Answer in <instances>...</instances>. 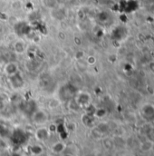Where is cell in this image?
Segmentation results:
<instances>
[{"label": "cell", "mask_w": 154, "mask_h": 156, "mask_svg": "<svg viewBox=\"0 0 154 156\" xmlns=\"http://www.w3.org/2000/svg\"><path fill=\"white\" fill-rule=\"evenodd\" d=\"M21 7H22V3H21V1H19V0H17V1H14L12 3V8L15 9V10L20 9Z\"/></svg>", "instance_id": "obj_8"}, {"label": "cell", "mask_w": 154, "mask_h": 156, "mask_svg": "<svg viewBox=\"0 0 154 156\" xmlns=\"http://www.w3.org/2000/svg\"><path fill=\"white\" fill-rule=\"evenodd\" d=\"M64 149H65V146H64V144L63 142H56L52 147L53 151L55 152V153H60V152L64 151Z\"/></svg>", "instance_id": "obj_7"}, {"label": "cell", "mask_w": 154, "mask_h": 156, "mask_svg": "<svg viewBox=\"0 0 154 156\" xmlns=\"http://www.w3.org/2000/svg\"><path fill=\"white\" fill-rule=\"evenodd\" d=\"M10 77V83L12 84V86L16 89L21 88L24 85V80L23 77L21 76V75L17 72V74L9 76Z\"/></svg>", "instance_id": "obj_1"}, {"label": "cell", "mask_w": 154, "mask_h": 156, "mask_svg": "<svg viewBox=\"0 0 154 156\" xmlns=\"http://www.w3.org/2000/svg\"><path fill=\"white\" fill-rule=\"evenodd\" d=\"M36 139L40 140V141H45L48 138L49 136V132L47 131V129L46 128H40L36 131Z\"/></svg>", "instance_id": "obj_4"}, {"label": "cell", "mask_w": 154, "mask_h": 156, "mask_svg": "<svg viewBox=\"0 0 154 156\" xmlns=\"http://www.w3.org/2000/svg\"><path fill=\"white\" fill-rule=\"evenodd\" d=\"M13 156H21V155L18 154V153H15V154H13Z\"/></svg>", "instance_id": "obj_10"}, {"label": "cell", "mask_w": 154, "mask_h": 156, "mask_svg": "<svg viewBox=\"0 0 154 156\" xmlns=\"http://www.w3.org/2000/svg\"><path fill=\"white\" fill-rule=\"evenodd\" d=\"M33 120L36 123L41 124V123H44L45 122H46L47 115L43 111H36L33 115Z\"/></svg>", "instance_id": "obj_2"}, {"label": "cell", "mask_w": 154, "mask_h": 156, "mask_svg": "<svg viewBox=\"0 0 154 156\" xmlns=\"http://www.w3.org/2000/svg\"><path fill=\"white\" fill-rule=\"evenodd\" d=\"M87 63H88L89 65H93V64L95 63V58H94L93 56H90V57H88V59H87Z\"/></svg>", "instance_id": "obj_9"}, {"label": "cell", "mask_w": 154, "mask_h": 156, "mask_svg": "<svg viewBox=\"0 0 154 156\" xmlns=\"http://www.w3.org/2000/svg\"><path fill=\"white\" fill-rule=\"evenodd\" d=\"M5 71H6V73H7L9 76H11V75L17 74V73L18 72L17 64H15V63H13V62L8 63L7 65H6V67H5Z\"/></svg>", "instance_id": "obj_3"}, {"label": "cell", "mask_w": 154, "mask_h": 156, "mask_svg": "<svg viewBox=\"0 0 154 156\" xmlns=\"http://www.w3.org/2000/svg\"><path fill=\"white\" fill-rule=\"evenodd\" d=\"M89 100H90L89 94H88L87 93H82V94L79 95V98L77 99L76 102H77V103L79 104V106H81V105H84V104L88 103Z\"/></svg>", "instance_id": "obj_6"}, {"label": "cell", "mask_w": 154, "mask_h": 156, "mask_svg": "<svg viewBox=\"0 0 154 156\" xmlns=\"http://www.w3.org/2000/svg\"><path fill=\"white\" fill-rule=\"evenodd\" d=\"M64 156H73L72 154H64Z\"/></svg>", "instance_id": "obj_11"}, {"label": "cell", "mask_w": 154, "mask_h": 156, "mask_svg": "<svg viewBox=\"0 0 154 156\" xmlns=\"http://www.w3.org/2000/svg\"><path fill=\"white\" fill-rule=\"evenodd\" d=\"M14 50L16 53L17 54H22L25 52L26 50V44L24 41L22 40H17V42H15V45H14Z\"/></svg>", "instance_id": "obj_5"}]
</instances>
